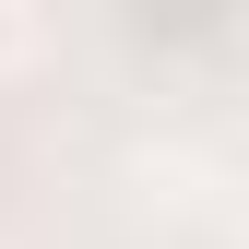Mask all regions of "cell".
Listing matches in <instances>:
<instances>
[{
	"instance_id": "cell-1",
	"label": "cell",
	"mask_w": 249,
	"mask_h": 249,
	"mask_svg": "<svg viewBox=\"0 0 249 249\" xmlns=\"http://www.w3.org/2000/svg\"><path fill=\"white\" fill-rule=\"evenodd\" d=\"M24 59V0H0V71Z\"/></svg>"
}]
</instances>
